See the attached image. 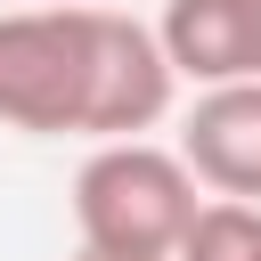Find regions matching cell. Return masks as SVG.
<instances>
[{
	"label": "cell",
	"mask_w": 261,
	"mask_h": 261,
	"mask_svg": "<svg viewBox=\"0 0 261 261\" xmlns=\"http://www.w3.org/2000/svg\"><path fill=\"white\" fill-rule=\"evenodd\" d=\"M179 98L155 24L90 0L0 16V130L24 139H147Z\"/></svg>",
	"instance_id": "6da1fadb"
},
{
	"label": "cell",
	"mask_w": 261,
	"mask_h": 261,
	"mask_svg": "<svg viewBox=\"0 0 261 261\" xmlns=\"http://www.w3.org/2000/svg\"><path fill=\"white\" fill-rule=\"evenodd\" d=\"M196 212H204V179L188 171L179 147L106 139V147H90L82 171H73V228H82V253L179 261Z\"/></svg>",
	"instance_id": "7a4b0ae2"
},
{
	"label": "cell",
	"mask_w": 261,
	"mask_h": 261,
	"mask_svg": "<svg viewBox=\"0 0 261 261\" xmlns=\"http://www.w3.org/2000/svg\"><path fill=\"white\" fill-rule=\"evenodd\" d=\"M179 155L204 179V196L261 204V82L196 90L188 114H179Z\"/></svg>",
	"instance_id": "3957f363"
},
{
	"label": "cell",
	"mask_w": 261,
	"mask_h": 261,
	"mask_svg": "<svg viewBox=\"0 0 261 261\" xmlns=\"http://www.w3.org/2000/svg\"><path fill=\"white\" fill-rule=\"evenodd\" d=\"M155 41L188 90L261 82V0H163Z\"/></svg>",
	"instance_id": "277c9868"
},
{
	"label": "cell",
	"mask_w": 261,
	"mask_h": 261,
	"mask_svg": "<svg viewBox=\"0 0 261 261\" xmlns=\"http://www.w3.org/2000/svg\"><path fill=\"white\" fill-rule=\"evenodd\" d=\"M179 261H261V204H228V196H204Z\"/></svg>",
	"instance_id": "5b68a950"
},
{
	"label": "cell",
	"mask_w": 261,
	"mask_h": 261,
	"mask_svg": "<svg viewBox=\"0 0 261 261\" xmlns=\"http://www.w3.org/2000/svg\"><path fill=\"white\" fill-rule=\"evenodd\" d=\"M73 261H114V253H73Z\"/></svg>",
	"instance_id": "8992f818"
}]
</instances>
